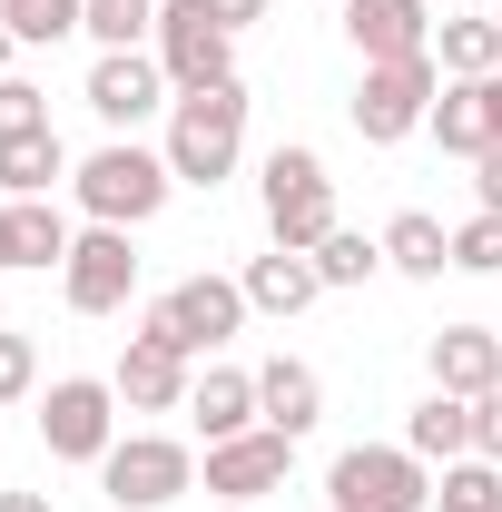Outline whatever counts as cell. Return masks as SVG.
Masks as SVG:
<instances>
[{
    "instance_id": "6da1fadb",
    "label": "cell",
    "mask_w": 502,
    "mask_h": 512,
    "mask_svg": "<svg viewBox=\"0 0 502 512\" xmlns=\"http://www.w3.org/2000/svg\"><path fill=\"white\" fill-rule=\"evenodd\" d=\"M69 197L89 227H148L168 197H178V168L168 148H138V138H99L79 168H69Z\"/></svg>"
},
{
    "instance_id": "7a4b0ae2",
    "label": "cell",
    "mask_w": 502,
    "mask_h": 512,
    "mask_svg": "<svg viewBox=\"0 0 502 512\" xmlns=\"http://www.w3.org/2000/svg\"><path fill=\"white\" fill-rule=\"evenodd\" d=\"M237 158H247V79L178 89L168 99V168H178V188H227Z\"/></svg>"
},
{
    "instance_id": "3957f363",
    "label": "cell",
    "mask_w": 502,
    "mask_h": 512,
    "mask_svg": "<svg viewBox=\"0 0 502 512\" xmlns=\"http://www.w3.org/2000/svg\"><path fill=\"white\" fill-rule=\"evenodd\" d=\"M256 197H266V247L315 256L335 227H345V217H335V178H325V158H315L306 138L266 148V168H256Z\"/></svg>"
},
{
    "instance_id": "277c9868",
    "label": "cell",
    "mask_w": 502,
    "mask_h": 512,
    "mask_svg": "<svg viewBox=\"0 0 502 512\" xmlns=\"http://www.w3.org/2000/svg\"><path fill=\"white\" fill-rule=\"evenodd\" d=\"M325 503L335 512H424L434 503V463L414 444H345L325 463Z\"/></svg>"
},
{
    "instance_id": "5b68a950",
    "label": "cell",
    "mask_w": 502,
    "mask_h": 512,
    "mask_svg": "<svg viewBox=\"0 0 502 512\" xmlns=\"http://www.w3.org/2000/svg\"><path fill=\"white\" fill-rule=\"evenodd\" d=\"M434 99H443L434 50H414V60H365L355 99H345V119H355L365 148H394V138H414V128L434 119Z\"/></svg>"
},
{
    "instance_id": "8992f818",
    "label": "cell",
    "mask_w": 502,
    "mask_h": 512,
    "mask_svg": "<svg viewBox=\"0 0 502 512\" xmlns=\"http://www.w3.org/2000/svg\"><path fill=\"white\" fill-rule=\"evenodd\" d=\"M99 493H109V512H168L197 493V453L178 434H119L99 453Z\"/></svg>"
},
{
    "instance_id": "52a82bcc",
    "label": "cell",
    "mask_w": 502,
    "mask_h": 512,
    "mask_svg": "<svg viewBox=\"0 0 502 512\" xmlns=\"http://www.w3.org/2000/svg\"><path fill=\"white\" fill-rule=\"evenodd\" d=\"M247 316H256V306H247V286H237V276H178V286H168L138 325H148V335H168V345L197 365V355H217Z\"/></svg>"
},
{
    "instance_id": "ba28073f",
    "label": "cell",
    "mask_w": 502,
    "mask_h": 512,
    "mask_svg": "<svg viewBox=\"0 0 502 512\" xmlns=\"http://www.w3.org/2000/svg\"><path fill=\"white\" fill-rule=\"evenodd\" d=\"M158 69H168V89H217V79H237V30L207 10V0H158Z\"/></svg>"
},
{
    "instance_id": "9c48e42d",
    "label": "cell",
    "mask_w": 502,
    "mask_h": 512,
    "mask_svg": "<svg viewBox=\"0 0 502 512\" xmlns=\"http://www.w3.org/2000/svg\"><path fill=\"white\" fill-rule=\"evenodd\" d=\"M40 444H50V463H99L119 444V384L109 375H60L40 394Z\"/></svg>"
},
{
    "instance_id": "30bf717a",
    "label": "cell",
    "mask_w": 502,
    "mask_h": 512,
    "mask_svg": "<svg viewBox=\"0 0 502 512\" xmlns=\"http://www.w3.org/2000/svg\"><path fill=\"white\" fill-rule=\"evenodd\" d=\"M79 99H89V119L109 128V138H138V128L158 119V109H168L178 89H168L158 50H99V60H89V89H79Z\"/></svg>"
},
{
    "instance_id": "8fae6325",
    "label": "cell",
    "mask_w": 502,
    "mask_h": 512,
    "mask_svg": "<svg viewBox=\"0 0 502 512\" xmlns=\"http://www.w3.org/2000/svg\"><path fill=\"white\" fill-rule=\"evenodd\" d=\"M138 227H79V247L60 266V296L69 316H119L128 296H138V247H128Z\"/></svg>"
},
{
    "instance_id": "7c38bea8",
    "label": "cell",
    "mask_w": 502,
    "mask_h": 512,
    "mask_svg": "<svg viewBox=\"0 0 502 512\" xmlns=\"http://www.w3.org/2000/svg\"><path fill=\"white\" fill-rule=\"evenodd\" d=\"M286 463H296V444L276 434V424H256V434H227V444H207V463H197V483L217 493V503H266V493H286Z\"/></svg>"
},
{
    "instance_id": "4fadbf2b",
    "label": "cell",
    "mask_w": 502,
    "mask_h": 512,
    "mask_svg": "<svg viewBox=\"0 0 502 512\" xmlns=\"http://www.w3.org/2000/svg\"><path fill=\"white\" fill-rule=\"evenodd\" d=\"M109 384H119V404L128 414H188V355H178V345H168V335H148V325H138V335H128L119 345V365H109Z\"/></svg>"
},
{
    "instance_id": "5bb4252c",
    "label": "cell",
    "mask_w": 502,
    "mask_h": 512,
    "mask_svg": "<svg viewBox=\"0 0 502 512\" xmlns=\"http://www.w3.org/2000/svg\"><path fill=\"white\" fill-rule=\"evenodd\" d=\"M443 138V158H483V148H502V69L493 79H443L434 119H424Z\"/></svg>"
},
{
    "instance_id": "9a60e30c",
    "label": "cell",
    "mask_w": 502,
    "mask_h": 512,
    "mask_svg": "<svg viewBox=\"0 0 502 512\" xmlns=\"http://www.w3.org/2000/svg\"><path fill=\"white\" fill-rule=\"evenodd\" d=\"M69 247H79V227L60 217V197H0V266L50 276V266H69Z\"/></svg>"
},
{
    "instance_id": "2e32d148",
    "label": "cell",
    "mask_w": 502,
    "mask_h": 512,
    "mask_svg": "<svg viewBox=\"0 0 502 512\" xmlns=\"http://www.w3.org/2000/svg\"><path fill=\"white\" fill-rule=\"evenodd\" d=\"M256 414H266L286 444H306L315 424H325V375H315L306 355H266V365H256Z\"/></svg>"
},
{
    "instance_id": "e0dca14e",
    "label": "cell",
    "mask_w": 502,
    "mask_h": 512,
    "mask_svg": "<svg viewBox=\"0 0 502 512\" xmlns=\"http://www.w3.org/2000/svg\"><path fill=\"white\" fill-rule=\"evenodd\" d=\"M345 40H355V60H414V50H434V10L424 0H345Z\"/></svg>"
},
{
    "instance_id": "ac0fdd59",
    "label": "cell",
    "mask_w": 502,
    "mask_h": 512,
    "mask_svg": "<svg viewBox=\"0 0 502 512\" xmlns=\"http://www.w3.org/2000/svg\"><path fill=\"white\" fill-rule=\"evenodd\" d=\"M424 375H434L443 394H463V404H483L502 384V335L493 325H443L434 345H424Z\"/></svg>"
},
{
    "instance_id": "d6986e66",
    "label": "cell",
    "mask_w": 502,
    "mask_h": 512,
    "mask_svg": "<svg viewBox=\"0 0 502 512\" xmlns=\"http://www.w3.org/2000/svg\"><path fill=\"white\" fill-rule=\"evenodd\" d=\"M188 424L207 434V444L256 434V424H266V414H256V375H247V365H207V375L188 384Z\"/></svg>"
},
{
    "instance_id": "ffe728a7",
    "label": "cell",
    "mask_w": 502,
    "mask_h": 512,
    "mask_svg": "<svg viewBox=\"0 0 502 512\" xmlns=\"http://www.w3.org/2000/svg\"><path fill=\"white\" fill-rule=\"evenodd\" d=\"M247 306L256 316H306L315 296H325V276H315V256H296V247H266V256H247Z\"/></svg>"
},
{
    "instance_id": "44dd1931",
    "label": "cell",
    "mask_w": 502,
    "mask_h": 512,
    "mask_svg": "<svg viewBox=\"0 0 502 512\" xmlns=\"http://www.w3.org/2000/svg\"><path fill=\"white\" fill-rule=\"evenodd\" d=\"M69 158L60 148V128H40V138H0V197H50V188H69Z\"/></svg>"
},
{
    "instance_id": "7402d4cb",
    "label": "cell",
    "mask_w": 502,
    "mask_h": 512,
    "mask_svg": "<svg viewBox=\"0 0 502 512\" xmlns=\"http://www.w3.org/2000/svg\"><path fill=\"white\" fill-rule=\"evenodd\" d=\"M384 266H394V276H414V286H434L443 266H453V227L424 217V207H404V217L384 227Z\"/></svg>"
},
{
    "instance_id": "603a6c76",
    "label": "cell",
    "mask_w": 502,
    "mask_h": 512,
    "mask_svg": "<svg viewBox=\"0 0 502 512\" xmlns=\"http://www.w3.org/2000/svg\"><path fill=\"white\" fill-rule=\"evenodd\" d=\"M404 444L424 453V463H463V453H473V404L434 384V394H424V404L404 414Z\"/></svg>"
},
{
    "instance_id": "cb8c5ba5",
    "label": "cell",
    "mask_w": 502,
    "mask_h": 512,
    "mask_svg": "<svg viewBox=\"0 0 502 512\" xmlns=\"http://www.w3.org/2000/svg\"><path fill=\"white\" fill-rule=\"evenodd\" d=\"M434 69H443V79H493V69H502V20H493V10L434 20Z\"/></svg>"
},
{
    "instance_id": "d4e9b609",
    "label": "cell",
    "mask_w": 502,
    "mask_h": 512,
    "mask_svg": "<svg viewBox=\"0 0 502 512\" xmlns=\"http://www.w3.org/2000/svg\"><path fill=\"white\" fill-rule=\"evenodd\" d=\"M315 276H325V296H335V286H375V276H384V237H365V227H335V237L315 247Z\"/></svg>"
},
{
    "instance_id": "484cf974",
    "label": "cell",
    "mask_w": 502,
    "mask_h": 512,
    "mask_svg": "<svg viewBox=\"0 0 502 512\" xmlns=\"http://www.w3.org/2000/svg\"><path fill=\"white\" fill-rule=\"evenodd\" d=\"M0 20H10V40H20V50H50V40H79L89 0H0Z\"/></svg>"
},
{
    "instance_id": "4316f807",
    "label": "cell",
    "mask_w": 502,
    "mask_h": 512,
    "mask_svg": "<svg viewBox=\"0 0 502 512\" xmlns=\"http://www.w3.org/2000/svg\"><path fill=\"white\" fill-rule=\"evenodd\" d=\"M79 40H99V50H148V40H158V0H89Z\"/></svg>"
},
{
    "instance_id": "83f0119b",
    "label": "cell",
    "mask_w": 502,
    "mask_h": 512,
    "mask_svg": "<svg viewBox=\"0 0 502 512\" xmlns=\"http://www.w3.org/2000/svg\"><path fill=\"white\" fill-rule=\"evenodd\" d=\"M434 503H443V512H502V463H483V453H463V463H443Z\"/></svg>"
},
{
    "instance_id": "f1b7e54d",
    "label": "cell",
    "mask_w": 502,
    "mask_h": 512,
    "mask_svg": "<svg viewBox=\"0 0 502 512\" xmlns=\"http://www.w3.org/2000/svg\"><path fill=\"white\" fill-rule=\"evenodd\" d=\"M453 266H463V276H502V217L493 207H473V217L453 227Z\"/></svg>"
},
{
    "instance_id": "f546056e",
    "label": "cell",
    "mask_w": 502,
    "mask_h": 512,
    "mask_svg": "<svg viewBox=\"0 0 502 512\" xmlns=\"http://www.w3.org/2000/svg\"><path fill=\"white\" fill-rule=\"evenodd\" d=\"M40 128H50V89L10 69V79H0V138H40Z\"/></svg>"
},
{
    "instance_id": "4dcf8cb0",
    "label": "cell",
    "mask_w": 502,
    "mask_h": 512,
    "mask_svg": "<svg viewBox=\"0 0 502 512\" xmlns=\"http://www.w3.org/2000/svg\"><path fill=\"white\" fill-rule=\"evenodd\" d=\"M20 394H40V345H30V325H0V404H20Z\"/></svg>"
},
{
    "instance_id": "1f68e13d",
    "label": "cell",
    "mask_w": 502,
    "mask_h": 512,
    "mask_svg": "<svg viewBox=\"0 0 502 512\" xmlns=\"http://www.w3.org/2000/svg\"><path fill=\"white\" fill-rule=\"evenodd\" d=\"M473 453H483V463H502V384L473 404Z\"/></svg>"
},
{
    "instance_id": "d6a6232c",
    "label": "cell",
    "mask_w": 502,
    "mask_h": 512,
    "mask_svg": "<svg viewBox=\"0 0 502 512\" xmlns=\"http://www.w3.org/2000/svg\"><path fill=\"white\" fill-rule=\"evenodd\" d=\"M473 207H493V217H502V148L473 158Z\"/></svg>"
},
{
    "instance_id": "836d02e7",
    "label": "cell",
    "mask_w": 502,
    "mask_h": 512,
    "mask_svg": "<svg viewBox=\"0 0 502 512\" xmlns=\"http://www.w3.org/2000/svg\"><path fill=\"white\" fill-rule=\"evenodd\" d=\"M207 10H217L227 30H247V20H266V0H207Z\"/></svg>"
},
{
    "instance_id": "e575fe53",
    "label": "cell",
    "mask_w": 502,
    "mask_h": 512,
    "mask_svg": "<svg viewBox=\"0 0 502 512\" xmlns=\"http://www.w3.org/2000/svg\"><path fill=\"white\" fill-rule=\"evenodd\" d=\"M0 512H60L50 493H0Z\"/></svg>"
},
{
    "instance_id": "d590c367",
    "label": "cell",
    "mask_w": 502,
    "mask_h": 512,
    "mask_svg": "<svg viewBox=\"0 0 502 512\" xmlns=\"http://www.w3.org/2000/svg\"><path fill=\"white\" fill-rule=\"evenodd\" d=\"M10 60H20V40H10V20H0V79H10Z\"/></svg>"
},
{
    "instance_id": "8d00e7d4",
    "label": "cell",
    "mask_w": 502,
    "mask_h": 512,
    "mask_svg": "<svg viewBox=\"0 0 502 512\" xmlns=\"http://www.w3.org/2000/svg\"><path fill=\"white\" fill-rule=\"evenodd\" d=\"M325 10H345V0H325Z\"/></svg>"
},
{
    "instance_id": "74e56055",
    "label": "cell",
    "mask_w": 502,
    "mask_h": 512,
    "mask_svg": "<svg viewBox=\"0 0 502 512\" xmlns=\"http://www.w3.org/2000/svg\"><path fill=\"white\" fill-rule=\"evenodd\" d=\"M493 20H502V0H493Z\"/></svg>"
}]
</instances>
